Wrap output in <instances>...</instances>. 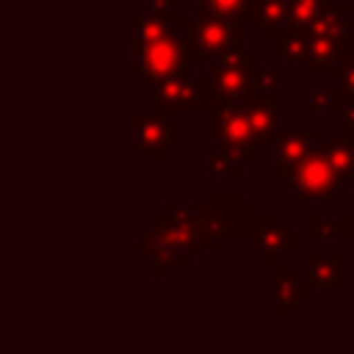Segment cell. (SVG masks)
<instances>
[{
  "mask_svg": "<svg viewBox=\"0 0 354 354\" xmlns=\"http://www.w3.org/2000/svg\"><path fill=\"white\" fill-rule=\"evenodd\" d=\"M246 105H224V108H216L213 111V127H210L216 147L224 149V152H230L243 166L257 163V155H260Z\"/></svg>",
  "mask_w": 354,
  "mask_h": 354,
  "instance_id": "52a82bcc",
  "label": "cell"
},
{
  "mask_svg": "<svg viewBox=\"0 0 354 354\" xmlns=\"http://www.w3.org/2000/svg\"><path fill=\"white\" fill-rule=\"evenodd\" d=\"M144 108L147 111H169L180 116H202L213 113L207 80L196 75V69H183L166 77L144 80Z\"/></svg>",
  "mask_w": 354,
  "mask_h": 354,
  "instance_id": "3957f363",
  "label": "cell"
},
{
  "mask_svg": "<svg viewBox=\"0 0 354 354\" xmlns=\"http://www.w3.org/2000/svg\"><path fill=\"white\" fill-rule=\"evenodd\" d=\"M147 6L152 11H160V14H169V17L183 14V0H147Z\"/></svg>",
  "mask_w": 354,
  "mask_h": 354,
  "instance_id": "9a60e30c",
  "label": "cell"
},
{
  "mask_svg": "<svg viewBox=\"0 0 354 354\" xmlns=\"http://www.w3.org/2000/svg\"><path fill=\"white\" fill-rule=\"evenodd\" d=\"M243 171L246 166L224 149H216L207 155V177H243Z\"/></svg>",
  "mask_w": 354,
  "mask_h": 354,
  "instance_id": "5bb4252c",
  "label": "cell"
},
{
  "mask_svg": "<svg viewBox=\"0 0 354 354\" xmlns=\"http://www.w3.org/2000/svg\"><path fill=\"white\" fill-rule=\"evenodd\" d=\"M144 221V238L133 243V252L144 254L147 277H169L171 268H188L199 254L218 252L221 241L199 227L191 205L160 202Z\"/></svg>",
  "mask_w": 354,
  "mask_h": 354,
  "instance_id": "6da1fadb",
  "label": "cell"
},
{
  "mask_svg": "<svg viewBox=\"0 0 354 354\" xmlns=\"http://www.w3.org/2000/svg\"><path fill=\"white\" fill-rule=\"evenodd\" d=\"M207 80V94L210 105L224 108V105H246L254 100V72H257V55L238 47L227 53L224 58L210 64Z\"/></svg>",
  "mask_w": 354,
  "mask_h": 354,
  "instance_id": "5b68a950",
  "label": "cell"
},
{
  "mask_svg": "<svg viewBox=\"0 0 354 354\" xmlns=\"http://www.w3.org/2000/svg\"><path fill=\"white\" fill-rule=\"evenodd\" d=\"M307 274L310 282L315 288H326V290H337V285L343 282V257H310L307 260Z\"/></svg>",
  "mask_w": 354,
  "mask_h": 354,
  "instance_id": "7c38bea8",
  "label": "cell"
},
{
  "mask_svg": "<svg viewBox=\"0 0 354 354\" xmlns=\"http://www.w3.org/2000/svg\"><path fill=\"white\" fill-rule=\"evenodd\" d=\"M249 122L254 130V141L257 149H271L274 138L279 136V124H282V105H279V94L277 97H254L249 105Z\"/></svg>",
  "mask_w": 354,
  "mask_h": 354,
  "instance_id": "9c48e42d",
  "label": "cell"
},
{
  "mask_svg": "<svg viewBox=\"0 0 354 354\" xmlns=\"http://www.w3.org/2000/svg\"><path fill=\"white\" fill-rule=\"evenodd\" d=\"M246 3L249 0H196L194 3V14H210V17H221V19L246 25L243 22Z\"/></svg>",
  "mask_w": 354,
  "mask_h": 354,
  "instance_id": "4fadbf2b",
  "label": "cell"
},
{
  "mask_svg": "<svg viewBox=\"0 0 354 354\" xmlns=\"http://www.w3.org/2000/svg\"><path fill=\"white\" fill-rule=\"evenodd\" d=\"M271 310L274 313H293V304L301 299L299 282L290 268H274V282H271Z\"/></svg>",
  "mask_w": 354,
  "mask_h": 354,
  "instance_id": "8fae6325",
  "label": "cell"
},
{
  "mask_svg": "<svg viewBox=\"0 0 354 354\" xmlns=\"http://www.w3.org/2000/svg\"><path fill=\"white\" fill-rule=\"evenodd\" d=\"M183 69H194L191 47H188V14L183 11L174 25L152 39L136 41V58H133V75L141 80L166 77Z\"/></svg>",
  "mask_w": 354,
  "mask_h": 354,
  "instance_id": "7a4b0ae2",
  "label": "cell"
},
{
  "mask_svg": "<svg viewBox=\"0 0 354 354\" xmlns=\"http://www.w3.org/2000/svg\"><path fill=\"white\" fill-rule=\"evenodd\" d=\"M313 133L315 130H282L271 149H274V169L271 174L279 177V174H288V169L307 152V144L313 141Z\"/></svg>",
  "mask_w": 354,
  "mask_h": 354,
  "instance_id": "30bf717a",
  "label": "cell"
},
{
  "mask_svg": "<svg viewBox=\"0 0 354 354\" xmlns=\"http://www.w3.org/2000/svg\"><path fill=\"white\" fill-rule=\"evenodd\" d=\"M130 147L147 166H166L183 149V116L144 108L130 122Z\"/></svg>",
  "mask_w": 354,
  "mask_h": 354,
  "instance_id": "277c9868",
  "label": "cell"
},
{
  "mask_svg": "<svg viewBox=\"0 0 354 354\" xmlns=\"http://www.w3.org/2000/svg\"><path fill=\"white\" fill-rule=\"evenodd\" d=\"M243 238L246 252H252L263 266H271L285 252H293V230L285 227L279 216H254Z\"/></svg>",
  "mask_w": 354,
  "mask_h": 354,
  "instance_id": "ba28073f",
  "label": "cell"
},
{
  "mask_svg": "<svg viewBox=\"0 0 354 354\" xmlns=\"http://www.w3.org/2000/svg\"><path fill=\"white\" fill-rule=\"evenodd\" d=\"M246 39V25L230 22L221 17L210 14H188V47H191V61L196 66H207L227 53L243 47Z\"/></svg>",
  "mask_w": 354,
  "mask_h": 354,
  "instance_id": "8992f818",
  "label": "cell"
}]
</instances>
